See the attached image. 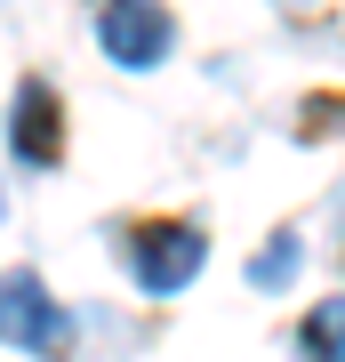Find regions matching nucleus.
Listing matches in <instances>:
<instances>
[{
    "mask_svg": "<svg viewBox=\"0 0 345 362\" xmlns=\"http://www.w3.org/2000/svg\"><path fill=\"white\" fill-rule=\"evenodd\" d=\"M121 258L145 298H177L209 266V226L201 218H137V226H121Z\"/></svg>",
    "mask_w": 345,
    "mask_h": 362,
    "instance_id": "obj_1",
    "label": "nucleus"
},
{
    "mask_svg": "<svg viewBox=\"0 0 345 362\" xmlns=\"http://www.w3.org/2000/svg\"><path fill=\"white\" fill-rule=\"evenodd\" d=\"M97 49L113 57V65H128V73L161 65V57L177 49L169 0H97Z\"/></svg>",
    "mask_w": 345,
    "mask_h": 362,
    "instance_id": "obj_2",
    "label": "nucleus"
},
{
    "mask_svg": "<svg viewBox=\"0 0 345 362\" xmlns=\"http://www.w3.org/2000/svg\"><path fill=\"white\" fill-rule=\"evenodd\" d=\"M8 153L16 169H56L64 161V97L49 73H25L8 97Z\"/></svg>",
    "mask_w": 345,
    "mask_h": 362,
    "instance_id": "obj_3",
    "label": "nucleus"
},
{
    "mask_svg": "<svg viewBox=\"0 0 345 362\" xmlns=\"http://www.w3.org/2000/svg\"><path fill=\"white\" fill-rule=\"evenodd\" d=\"M0 338L25 346V354H49L64 338V306L40 290V274H8V282H0Z\"/></svg>",
    "mask_w": 345,
    "mask_h": 362,
    "instance_id": "obj_4",
    "label": "nucleus"
},
{
    "mask_svg": "<svg viewBox=\"0 0 345 362\" xmlns=\"http://www.w3.org/2000/svg\"><path fill=\"white\" fill-rule=\"evenodd\" d=\"M297 362H345V298H321L297 322Z\"/></svg>",
    "mask_w": 345,
    "mask_h": 362,
    "instance_id": "obj_5",
    "label": "nucleus"
},
{
    "mask_svg": "<svg viewBox=\"0 0 345 362\" xmlns=\"http://www.w3.org/2000/svg\"><path fill=\"white\" fill-rule=\"evenodd\" d=\"M297 258H305V242H297V233L282 226V233H273V242H265V250H257V258H249V290H289Z\"/></svg>",
    "mask_w": 345,
    "mask_h": 362,
    "instance_id": "obj_6",
    "label": "nucleus"
},
{
    "mask_svg": "<svg viewBox=\"0 0 345 362\" xmlns=\"http://www.w3.org/2000/svg\"><path fill=\"white\" fill-rule=\"evenodd\" d=\"M297 129H305V137L345 129V97H329V89H321V97H305V121H297Z\"/></svg>",
    "mask_w": 345,
    "mask_h": 362,
    "instance_id": "obj_7",
    "label": "nucleus"
},
{
    "mask_svg": "<svg viewBox=\"0 0 345 362\" xmlns=\"http://www.w3.org/2000/svg\"><path fill=\"white\" fill-rule=\"evenodd\" d=\"M282 8H297V16H305V8H321V0H282Z\"/></svg>",
    "mask_w": 345,
    "mask_h": 362,
    "instance_id": "obj_8",
    "label": "nucleus"
}]
</instances>
